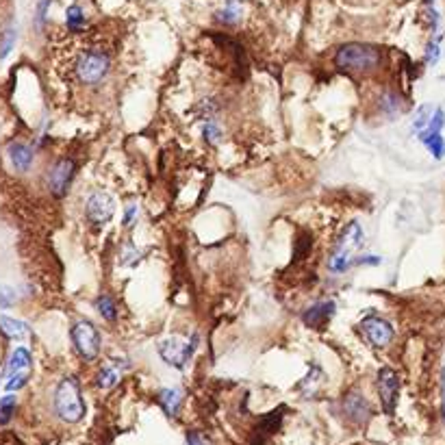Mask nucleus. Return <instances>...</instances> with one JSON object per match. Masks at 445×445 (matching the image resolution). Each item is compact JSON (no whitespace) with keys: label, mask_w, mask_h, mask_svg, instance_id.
<instances>
[{"label":"nucleus","mask_w":445,"mask_h":445,"mask_svg":"<svg viewBox=\"0 0 445 445\" xmlns=\"http://www.w3.org/2000/svg\"><path fill=\"white\" fill-rule=\"evenodd\" d=\"M52 406H55L57 417L65 424H79L85 417V402H83L81 385L74 376H67V378H63L57 385Z\"/></svg>","instance_id":"nucleus-1"},{"label":"nucleus","mask_w":445,"mask_h":445,"mask_svg":"<svg viewBox=\"0 0 445 445\" xmlns=\"http://www.w3.org/2000/svg\"><path fill=\"white\" fill-rule=\"evenodd\" d=\"M381 50L369 44H346L334 55V65L339 70L352 74H369L381 65Z\"/></svg>","instance_id":"nucleus-2"},{"label":"nucleus","mask_w":445,"mask_h":445,"mask_svg":"<svg viewBox=\"0 0 445 445\" xmlns=\"http://www.w3.org/2000/svg\"><path fill=\"white\" fill-rule=\"evenodd\" d=\"M111 72V57L100 48L83 50L74 61V74L81 85L94 87L102 83Z\"/></svg>","instance_id":"nucleus-3"},{"label":"nucleus","mask_w":445,"mask_h":445,"mask_svg":"<svg viewBox=\"0 0 445 445\" xmlns=\"http://www.w3.org/2000/svg\"><path fill=\"white\" fill-rule=\"evenodd\" d=\"M363 244H365V232H363L361 224L350 222L337 239L334 250H332L330 261H328V267L332 271H346L352 263H356L354 254L363 248Z\"/></svg>","instance_id":"nucleus-4"},{"label":"nucleus","mask_w":445,"mask_h":445,"mask_svg":"<svg viewBox=\"0 0 445 445\" xmlns=\"http://www.w3.org/2000/svg\"><path fill=\"white\" fill-rule=\"evenodd\" d=\"M196 346H198V334H191V339L167 337L165 341H161L159 354L167 365H172L176 369H185L196 352Z\"/></svg>","instance_id":"nucleus-5"},{"label":"nucleus","mask_w":445,"mask_h":445,"mask_svg":"<svg viewBox=\"0 0 445 445\" xmlns=\"http://www.w3.org/2000/svg\"><path fill=\"white\" fill-rule=\"evenodd\" d=\"M70 337H72V344H74V350L79 352V356L83 361H96L98 354H100V332L98 328L89 322V320H81L72 326L70 330Z\"/></svg>","instance_id":"nucleus-6"},{"label":"nucleus","mask_w":445,"mask_h":445,"mask_svg":"<svg viewBox=\"0 0 445 445\" xmlns=\"http://www.w3.org/2000/svg\"><path fill=\"white\" fill-rule=\"evenodd\" d=\"M30 369H33L30 352L26 348H18L11 354V361L7 365V383H5V389L7 391L22 389L28 383V378H30Z\"/></svg>","instance_id":"nucleus-7"},{"label":"nucleus","mask_w":445,"mask_h":445,"mask_svg":"<svg viewBox=\"0 0 445 445\" xmlns=\"http://www.w3.org/2000/svg\"><path fill=\"white\" fill-rule=\"evenodd\" d=\"M378 398H381V406L387 415H393L395 413V406H398V398H400V376L395 369L391 367H383L378 369Z\"/></svg>","instance_id":"nucleus-8"},{"label":"nucleus","mask_w":445,"mask_h":445,"mask_svg":"<svg viewBox=\"0 0 445 445\" xmlns=\"http://www.w3.org/2000/svg\"><path fill=\"white\" fill-rule=\"evenodd\" d=\"M359 328H361V334L367 339V344L371 348H387L391 341H393V337H395L393 326L387 320L378 317V315L365 317Z\"/></svg>","instance_id":"nucleus-9"},{"label":"nucleus","mask_w":445,"mask_h":445,"mask_svg":"<svg viewBox=\"0 0 445 445\" xmlns=\"http://www.w3.org/2000/svg\"><path fill=\"white\" fill-rule=\"evenodd\" d=\"M116 213V200L107 191H94L85 202V215L91 224L105 226Z\"/></svg>","instance_id":"nucleus-10"},{"label":"nucleus","mask_w":445,"mask_h":445,"mask_svg":"<svg viewBox=\"0 0 445 445\" xmlns=\"http://www.w3.org/2000/svg\"><path fill=\"white\" fill-rule=\"evenodd\" d=\"M74 161L72 159H59L55 161V165L48 172V189L52 191V196L63 198L67 193V187H70L72 179H74Z\"/></svg>","instance_id":"nucleus-11"},{"label":"nucleus","mask_w":445,"mask_h":445,"mask_svg":"<svg viewBox=\"0 0 445 445\" xmlns=\"http://www.w3.org/2000/svg\"><path fill=\"white\" fill-rule=\"evenodd\" d=\"M341 406H344V415L348 422L356 424V426H363L369 417H371V406L367 402V398L359 391H350L344 395V402H341Z\"/></svg>","instance_id":"nucleus-12"},{"label":"nucleus","mask_w":445,"mask_h":445,"mask_svg":"<svg viewBox=\"0 0 445 445\" xmlns=\"http://www.w3.org/2000/svg\"><path fill=\"white\" fill-rule=\"evenodd\" d=\"M334 302L332 300H324V302H317L313 306H309V309L304 311L302 315V322L306 328H311V330H326L330 320L334 317Z\"/></svg>","instance_id":"nucleus-13"},{"label":"nucleus","mask_w":445,"mask_h":445,"mask_svg":"<svg viewBox=\"0 0 445 445\" xmlns=\"http://www.w3.org/2000/svg\"><path fill=\"white\" fill-rule=\"evenodd\" d=\"M128 369V363L126 361H109L100 367V371L96 373V387L98 389H113L122 378H124V371Z\"/></svg>","instance_id":"nucleus-14"},{"label":"nucleus","mask_w":445,"mask_h":445,"mask_svg":"<svg viewBox=\"0 0 445 445\" xmlns=\"http://www.w3.org/2000/svg\"><path fill=\"white\" fill-rule=\"evenodd\" d=\"M7 154H9L11 165L18 169V172H28L30 165H33V159H35L33 150H30L26 144H22V142H13V144L7 148Z\"/></svg>","instance_id":"nucleus-15"},{"label":"nucleus","mask_w":445,"mask_h":445,"mask_svg":"<svg viewBox=\"0 0 445 445\" xmlns=\"http://www.w3.org/2000/svg\"><path fill=\"white\" fill-rule=\"evenodd\" d=\"M159 404H161V408L165 410V415H169V417H179L181 408H183V391H181V389H174V387L161 389V391H159Z\"/></svg>","instance_id":"nucleus-16"},{"label":"nucleus","mask_w":445,"mask_h":445,"mask_svg":"<svg viewBox=\"0 0 445 445\" xmlns=\"http://www.w3.org/2000/svg\"><path fill=\"white\" fill-rule=\"evenodd\" d=\"M0 332H3L7 339H13V341H24V339L30 337V328L24 322L7 317V315H0Z\"/></svg>","instance_id":"nucleus-17"},{"label":"nucleus","mask_w":445,"mask_h":445,"mask_svg":"<svg viewBox=\"0 0 445 445\" xmlns=\"http://www.w3.org/2000/svg\"><path fill=\"white\" fill-rule=\"evenodd\" d=\"M417 140L426 146V150H428L436 161L445 159V137H443V133H434V135L424 133V135H417Z\"/></svg>","instance_id":"nucleus-18"},{"label":"nucleus","mask_w":445,"mask_h":445,"mask_svg":"<svg viewBox=\"0 0 445 445\" xmlns=\"http://www.w3.org/2000/svg\"><path fill=\"white\" fill-rule=\"evenodd\" d=\"M94 306H96V311L100 313V317H102V320H107V322H116V317H118V306H116V302H113L107 293L98 295V298H96V302H94Z\"/></svg>","instance_id":"nucleus-19"},{"label":"nucleus","mask_w":445,"mask_h":445,"mask_svg":"<svg viewBox=\"0 0 445 445\" xmlns=\"http://www.w3.org/2000/svg\"><path fill=\"white\" fill-rule=\"evenodd\" d=\"M432 113H434V107H432V105H422V107L415 111L413 122H410V130H413L415 135H419V133L428 126V122H430Z\"/></svg>","instance_id":"nucleus-20"},{"label":"nucleus","mask_w":445,"mask_h":445,"mask_svg":"<svg viewBox=\"0 0 445 445\" xmlns=\"http://www.w3.org/2000/svg\"><path fill=\"white\" fill-rule=\"evenodd\" d=\"M239 18H242V3L239 0H228L226 7L218 13V20H222L224 24H235Z\"/></svg>","instance_id":"nucleus-21"},{"label":"nucleus","mask_w":445,"mask_h":445,"mask_svg":"<svg viewBox=\"0 0 445 445\" xmlns=\"http://www.w3.org/2000/svg\"><path fill=\"white\" fill-rule=\"evenodd\" d=\"M65 24L70 30H81L85 26V13L79 5H72V7H67L65 11Z\"/></svg>","instance_id":"nucleus-22"},{"label":"nucleus","mask_w":445,"mask_h":445,"mask_svg":"<svg viewBox=\"0 0 445 445\" xmlns=\"http://www.w3.org/2000/svg\"><path fill=\"white\" fill-rule=\"evenodd\" d=\"M16 406H18V400L13 395H5L0 400V426H5L11 422L13 413H16Z\"/></svg>","instance_id":"nucleus-23"},{"label":"nucleus","mask_w":445,"mask_h":445,"mask_svg":"<svg viewBox=\"0 0 445 445\" xmlns=\"http://www.w3.org/2000/svg\"><path fill=\"white\" fill-rule=\"evenodd\" d=\"M142 261V252L137 250L133 244H126L124 248H122V254H120V263L122 265H126V267H135L137 263Z\"/></svg>","instance_id":"nucleus-24"},{"label":"nucleus","mask_w":445,"mask_h":445,"mask_svg":"<svg viewBox=\"0 0 445 445\" xmlns=\"http://www.w3.org/2000/svg\"><path fill=\"white\" fill-rule=\"evenodd\" d=\"M381 109L387 111L391 118L398 116V113L402 111V100H400V96H398V94H385V98H383V102H381Z\"/></svg>","instance_id":"nucleus-25"},{"label":"nucleus","mask_w":445,"mask_h":445,"mask_svg":"<svg viewBox=\"0 0 445 445\" xmlns=\"http://www.w3.org/2000/svg\"><path fill=\"white\" fill-rule=\"evenodd\" d=\"M16 40H18V33H16V28L11 26V28H7L5 30V35H3V40H0V59H7V55L13 50V46H16Z\"/></svg>","instance_id":"nucleus-26"},{"label":"nucleus","mask_w":445,"mask_h":445,"mask_svg":"<svg viewBox=\"0 0 445 445\" xmlns=\"http://www.w3.org/2000/svg\"><path fill=\"white\" fill-rule=\"evenodd\" d=\"M202 135H204V140H207V144H220L222 142V128L213 122V120H209L207 124H204V128H202Z\"/></svg>","instance_id":"nucleus-27"},{"label":"nucleus","mask_w":445,"mask_h":445,"mask_svg":"<svg viewBox=\"0 0 445 445\" xmlns=\"http://www.w3.org/2000/svg\"><path fill=\"white\" fill-rule=\"evenodd\" d=\"M441 57V38H434L428 46H426V63L434 65Z\"/></svg>","instance_id":"nucleus-28"},{"label":"nucleus","mask_w":445,"mask_h":445,"mask_svg":"<svg viewBox=\"0 0 445 445\" xmlns=\"http://www.w3.org/2000/svg\"><path fill=\"white\" fill-rule=\"evenodd\" d=\"M137 215H140V207H137V202H130L126 207V211H124V226L133 228L135 222H137Z\"/></svg>","instance_id":"nucleus-29"},{"label":"nucleus","mask_w":445,"mask_h":445,"mask_svg":"<svg viewBox=\"0 0 445 445\" xmlns=\"http://www.w3.org/2000/svg\"><path fill=\"white\" fill-rule=\"evenodd\" d=\"M185 445H213L211 443V439L207 436V434H202V432H189L187 434V443Z\"/></svg>","instance_id":"nucleus-30"},{"label":"nucleus","mask_w":445,"mask_h":445,"mask_svg":"<svg viewBox=\"0 0 445 445\" xmlns=\"http://www.w3.org/2000/svg\"><path fill=\"white\" fill-rule=\"evenodd\" d=\"M11 304H13V291L11 289H3V291H0V306L5 309V306H11Z\"/></svg>","instance_id":"nucleus-31"},{"label":"nucleus","mask_w":445,"mask_h":445,"mask_svg":"<svg viewBox=\"0 0 445 445\" xmlns=\"http://www.w3.org/2000/svg\"><path fill=\"white\" fill-rule=\"evenodd\" d=\"M441 417L445 422V367L441 369Z\"/></svg>","instance_id":"nucleus-32"}]
</instances>
